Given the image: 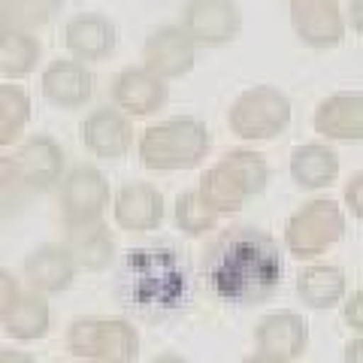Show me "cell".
Instances as JSON below:
<instances>
[{
  "label": "cell",
  "instance_id": "obj_19",
  "mask_svg": "<svg viewBox=\"0 0 363 363\" xmlns=\"http://www.w3.org/2000/svg\"><path fill=\"white\" fill-rule=\"evenodd\" d=\"M21 272H25V281H28L30 291L49 297V294H61L73 285L79 267H76L73 255L67 252V245L45 242L40 248H33V252L25 257Z\"/></svg>",
  "mask_w": 363,
  "mask_h": 363
},
{
  "label": "cell",
  "instance_id": "obj_37",
  "mask_svg": "<svg viewBox=\"0 0 363 363\" xmlns=\"http://www.w3.org/2000/svg\"><path fill=\"white\" fill-rule=\"evenodd\" d=\"M9 33H13V25H9L6 13H4V9H0V45L6 43V37H9Z\"/></svg>",
  "mask_w": 363,
  "mask_h": 363
},
{
  "label": "cell",
  "instance_id": "obj_9",
  "mask_svg": "<svg viewBox=\"0 0 363 363\" xmlns=\"http://www.w3.org/2000/svg\"><path fill=\"white\" fill-rule=\"evenodd\" d=\"M182 28L197 43V49H221L242 30V13L233 0H188Z\"/></svg>",
  "mask_w": 363,
  "mask_h": 363
},
{
  "label": "cell",
  "instance_id": "obj_36",
  "mask_svg": "<svg viewBox=\"0 0 363 363\" xmlns=\"http://www.w3.org/2000/svg\"><path fill=\"white\" fill-rule=\"evenodd\" d=\"M242 363H288L281 357H272V354H264V351H255V354H248Z\"/></svg>",
  "mask_w": 363,
  "mask_h": 363
},
{
  "label": "cell",
  "instance_id": "obj_30",
  "mask_svg": "<svg viewBox=\"0 0 363 363\" xmlns=\"http://www.w3.org/2000/svg\"><path fill=\"white\" fill-rule=\"evenodd\" d=\"M21 285H18V279L13 276V272H6L4 267H0V321L16 309V303L21 300Z\"/></svg>",
  "mask_w": 363,
  "mask_h": 363
},
{
  "label": "cell",
  "instance_id": "obj_7",
  "mask_svg": "<svg viewBox=\"0 0 363 363\" xmlns=\"http://www.w3.org/2000/svg\"><path fill=\"white\" fill-rule=\"evenodd\" d=\"M291 124V100L276 85H255L242 91L227 109V128L240 140L267 143L285 133Z\"/></svg>",
  "mask_w": 363,
  "mask_h": 363
},
{
  "label": "cell",
  "instance_id": "obj_23",
  "mask_svg": "<svg viewBox=\"0 0 363 363\" xmlns=\"http://www.w3.org/2000/svg\"><path fill=\"white\" fill-rule=\"evenodd\" d=\"M67 252L73 255L79 269L88 272H104L116 260V240H112L106 221L82 224V227H67Z\"/></svg>",
  "mask_w": 363,
  "mask_h": 363
},
{
  "label": "cell",
  "instance_id": "obj_13",
  "mask_svg": "<svg viewBox=\"0 0 363 363\" xmlns=\"http://www.w3.org/2000/svg\"><path fill=\"white\" fill-rule=\"evenodd\" d=\"M79 140L94 157L104 161H118L133 149V124L116 106L91 109L85 121L79 124Z\"/></svg>",
  "mask_w": 363,
  "mask_h": 363
},
{
  "label": "cell",
  "instance_id": "obj_11",
  "mask_svg": "<svg viewBox=\"0 0 363 363\" xmlns=\"http://www.w3.org/2000/svg\"><path fill=\"white\" fill-rule=\"evenodd\" d=\"M112 106L121 109L128 118H149L161 112L169 100V85L145 67H124L109 85Z\"/></svg>",
  "mask_w": 363,
  "mask_h": 363
},
{
  "label": "cell",
  "instance_id": "obj_1",
  "mask_svg": "<svg viewBox=\"0 0 363 363\" xmlns=\"http://www.w3.org/2000/svg\"><path fill=\"white\" fill-rule=\"evenodd\" d=\"M203 276L218 300L260 306L281 288L285 248L260 227H230L206 245Z\"/></svg>",
  "mask_w": 363,
  "mask_h": 363
},
{
  "label": "cell",
  "instance_id": "obj_20",
  "mask_svg": "<svg viewBox=\"0 0 363 363\" xmlns=\"http://www.w3.org/2000/svg\"><path fill=\"white\" fill-rule=\"evenodd\" d=\"M118 30L100 13H79L64 25V45L76 61H104L116 52Z\"/></svg>",
  "mask_w": 363,
  "mask_h": 363
},
{
  "label": "cell",
  "instance_id": "obj_6",
  "mask_svg": "<svg viewBox=\"0 0 363 363\" xmlns=\"http://www.w3.org/2000/svg\"><path fill=\"white\" fill-rule=\"evenodd\" d=\"M345 236V212L336 200L318 197L297 209L285 224V236L281 245L285 252L297 260H315L327 255V248H333Z\"/></svg>",
  "mask_w": 363,
  "mask_h": 363
},
{
  "label": "cell",
  "instance_id": "obj_18",
  "mask_svg": "<svg viewBox=\"0 0 363 363\" xmlns=\"http://www.w3.org/2000/svg\"><path fill=\"white\" fill-rule=\"evenodd\" d=\"M13 161L18 167L21 185L28 191H40L43 194V191H52L55 185H61L64 149L49 133H37V136H30V140H25Z\"/></svg>",
  "mask_w": 363,
  "mask_h": 363
},
{
  "label": "cell",
  "instance_id": "obj_34",
  "mask_svg": "<svg viewBox=\"0 0 363 363\" xmlns=\"http://www.w3.org/2000/svg\"><path fill=\"white\" fill-rule=\"evenodd\" d=\"M342 363H363V336L348 339V345L342 351Z\"/></svg>",
  "mask_w": 363,
  "mask_h": 363
},
{
  "label": "cell",
  "instance_id": "obj_3",
  "mask_svg": "<svg viewBox=\"0 0 363 363\" xmlns=\"http://www.w3.org/2000/svg\"><path fill=\"white\" fill-rule=\"evenodd\" d=\"M209 149H212V136L206 124L191 116H173L157 124H149L136 140L140 164L152 169V173L194 169L206 161Z\"/></svg>",
  "mask_w": 363,
  "mask_h": 363
},
{
  "label": "cell",
  "instance_id": "obj_26",
  "mask_svg": "<svg viewBox=\"0 0 363 363\" xmlns=\"http://www.w3.org/2000/svg\"><path fill=\"white\" fill-rule=\"evenodd\" d=\"M173 215H176V227L185 236H191V240L209 236L212 230H218V221H221V215L209 206L206 197H203L197 188L182 191V194L176 197V212Z\"/></svg>",
  "mask_w": 363,
  "mask_h": 363
},
{
  "label": "cell",
  "instance_id": "obj_38",
  "mask_svg": "<svg viewBox=\"0 0 363 363\" xmlns=\"http://www.w3.org/2000/svg\"><path fill=\"white\" fill-rule=\"evenodd\" d=\"M152 363H191V360L182 357V354H157Z\"/></svg>",
  "mask_w": 363,
  "mask_h": 363
},
{
  "label": "cell",
  "instance_id": "obj_25",
  "mask_svg": "<svg viewBox=\"0 0 363 363\" xmlns=\"http://www.w3.org/2000/svg\"><path fill=\"white\" fill-rule=\"evenodd\" d=\"M43 45L40 40L28 30H13L6 37V43L0 45V79L6 82H18V79H28L40 64Z\"/></svg>",
  "mask_w": 363,
  "mask_h": 363
},
{
  "label": "cell",
  "instance_id": "obj_16",
  "mask_svg": "<svg viewBox=\"0 0 363 363\" xmlns=\"http://www.w3.org/2000/svg\"><path fill=\"white\" fill-rule=\"evenodd\" d=\"M306 345H309V324L300 312H269L255 327V351H264V354L294 363L306 351Z\"/></svg>",
  "mask_w": 363,
  "mask_h": 363
},
{
  "label": "cell",
  "instance_id": "obj_14",
  "mask_svg": "<svg viewBox=\"0 0 363 363\" xmlns=\"http://www.w3.org/2000/svg\"><path fill=\"white\" fill-rule=\"evenodd\" d=\"M315 133L327 143H363V91H336L312 116Z\"/></svg>",
  "mask_w": 363,
  "mask_h": 363
},
{
  "label": "cell",
  "instance_id": "obj_27",
  "mask_svg": "<svg viewBox=\"0 0 363 363\" xmlns=\"http://www.w3.org/2000/svg\"><path fill=\"white\" fill-rule=\"evenodd\" d=\"M30 121V97L21 85L0 82V149L21 140Z\"/></svg>",
  "mask_w": 363,
  "mask_h": 363
},
{
  "label": "cell",
  "instance_id": "obj_28",
  "mask_svg": "<svg viewBox=\"0 0 363 363\" xmlns=\"http://www.w3.org/2000/svg\"><path fill=\"white\" fill-rule=\"evenodd\" d=\"M0 9L6 13L13 30L37 33L61 13V0H0Z\"/></svg>",
  "mask_w": 363,
  "mask_h": 363
},
{
  "label": "cell",
  "instance_id": "obj_33",
  "mask_svg": "<svg viewBox=\"0 0 363 363\" xmlns=\"http://www.w3.org/2000/svg\"><path fill=\"white\" fill-rule=\"evenodd\" d=\"M345 28H351L357 37H363V0H351V4H348V9H345Z\"/></svg>",
  "mask_w": 363,
  "mask_h": 363
},
{
  "label": "cell",
  "instance_id": "obj_4",
  "mask_svg": "<svg viewBox=\"0 0 363 363\" xmlns=\"http://www.w3.org/2000/svg\"><path fill=\"white\" fill-rule=\"evenodd\" d=\"M267 182L269 164L264 155L252 149H233L200 176L197 191L218 215H236L252 197L264 194Z\"/></svg>",
  "mask_w": 363,
  "mask_h": 363
},
{
  "label": "cell",
  "instance_id": "obj_21",
  "mask_svg": "<svg viewBox=\"0 0 363 363\" xmlns=\"http://www.w3.org/2000/svg\"><path fill=\"white\" fill-rule=\"evenodd\" d=\"M339 155L330 143H303L291 152L288 173L294 185L303 191H321L330 188L339 179Z\"/></svg>",
  "mask_w": 363,
  "mask_h": 363
},
{
  "label": "cell",
  "instance_id": "obj_17",
  "mask_svg": "<svg viewBox=\"0 0 363 363\" xmlns=\"http://www.w3.org/2000/svg\"><path fill=\"white\" fill-rule=\"evenodd\" d=\"M40 91L52 106L58 109H82L94 94V79L88 67L76 58H58L43 67Z\"/></svg>",
  "mask_w": 363,
  "mask_h": 363
},
{
  "label": "cell",
  "instance_id": "obj_22",
  "mask_svg": "<svg viewBox=\"0 0 363 363\" xmlns=\"http://www.w3.org/2000/svg\"><path fill=\"white\" fill-rule=\"evenodd\" d=\"M348 294V279L342 267L336 264H309L306 269H300L297 276V297L303 300L306 309L315 312H327L342 306Z\"/></svg>",
  "mask_w": 363,
  "mask_h": 363
},
{
  "label": "cell",
  "instance_id": "obj_31",
  "mask_svg": "<svg viewBox=\"0 0 363 363\" xmlns=\"http://www.w3.org/2000/svg\"><path fill=\"white\" fill-rule=\"evenodd\" d=\"M342 318H345V324L351 327V330H354L357 336H363V288L342 300Z\"/></svg>",
  "mask_w": 363,
  "mask_h": 363
},
{
  "label": "cell",
  "instance_id": "obj_10",
  "mask_svg": "<svg viewBox=\"0 0 363 363\" xmlns=\"http://www.w3.org/2000/svg\"><path fill=\"white\" fill-rule=\"evenodd\" d=\"M291 28L303 45L315 52L336 49L345 40V13L339 0H288Z\"/></svg>",
  "mask_w": 363,
  "mask_h": 363
},
{
  "label": "cell",
  "instance_id": "obj_12",
  "mask_svg": "<svg viewBox=\"0 0 363 363\" xmlns=\"http://www.w3.org/2000/svg\"><path fill=\"white\" fill-rule=\"evenodd\" d=\"M197 61V43L188 37V30L182 25H164L143 45V67L161 76L164 82H173L194 70Z\"/></svg>",
  "mask_w": 363,
  "mask_h": 363
},
{
  "label": "cell",
  "instance_id": "obj_8",
  "mask_svg": "<svg viewBox=\"0 0 363 363\" xmlns=\"http://www.w3.org/2000/svg\"><path fill=\"white\" fill-rule=\"evenodd\" d=\"M112 203L109 182L91 164H79L61 179V218L64 227L97 224Z\"/></svg>",
  "mask_w": 363,
  "mask_h": 363
},
{
  "label": "cell",
  "instance_id": "obj_2",
  "mask_svg": "<svg viewBox=\"0 0 363 363\" xmlns=\"http://www.w3.org/2000/svg\"><path fill=\"white\" fill-rule=\"evenodd\" d=\"M188 272L179 255L167 245L130 248L121 257L116 294L143 315H167L188 303Z\"/></svg>",
  "mask_w": 363,
  "mask_h": 363
},
{
  "label": "cell",
  "instance_id": "obj_24",
  "mask_svg": "<svg viewBox=\"0 0 363 363\" xmlns=\"http://www.w3.org/2000/svg\"><path fill=\"white\" fill-rule=\"evenodd\" d=\"M0 324H4V333L9 339H16V342H37V339H43L45 333H49L52 309H49V303H45L43 294L25 291L21 300L16 303V309L9 312Z\"/></svg>",
  "mask_w": 363,
  "mask_h": 363
},
{
  "label": "cell",
  "instance_id": "obj_35",
  "mask_svg": "<svg viewBox=\"0 0 363 363\" xmlns=\"http://www.w3.org/2000/svg\"><path fill=\"white\" fill-rule=\"evenodd\" d=\"M0 363H37L25 351H0Z\"/></svg>",
  "mask_w": 363,
  "mask_h": 363
},
{
  "label": "cell",
  "instance_id": "obj_32",
  "mask_svg": "<svg viewBox=\"0 0 363 363\" xmlns=\"http://www.w3.org/2000/svg\"><path fill=\"white\" fill-rule=\"evenodd\" d=\"M342 200H345V209L354 215L357 221H363V173H354L348 179Z\"/></svg>",
  "mask_w": 363,
  "mask_h": 363
},
{
  "label": "cell",
  "instance_id": "obj_15",
  "mask_svg": "<svg viewBox=\"0 0 363 363\" xmlns=\"http://www.w3.org/2000/svg\"><path fill=\"white\" fill-rule=\"evenodd\" d=\"M112 221L128 233L157 230L164 221V197L149 182H128L112 197Z\"/></svg>",
  "mask_w": 363,
  "mask_h": 363
},
{
  "label": "cell",
  "instance_id": "obj_29",
  "mask_svg": "<svg viewBox=\"0 0 363 363\" xmlns=\"http://www.w3.org/2000/svg\"><path fill=\"white\" fill-rule=\"evenodd\" d=\"M21 191H28L21 185V176H18V167L13 157L0 155V206H9V203H16Z\"/></svg>",
  "mask_w": 363,
  "mask_h": 363
},
{
  "label": "cell",
  "instance_id": "obj_5",
  "mask_svg": "<svg viewBox=\"0 0 363 363\" xmlns=\"http://www.w3.org/2000/svg\"><path fill=\"white\" fill-rule=\"evenodd\" d=\"M64 342L73 357L88 363H133L140 357V333L124 318H76Z\"/></svg>",
  "mask_w": 363,
  "mask_h": 363
}]
</instances>
